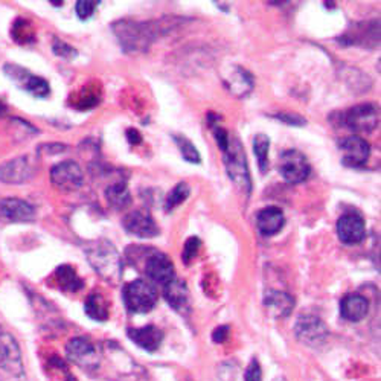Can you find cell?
<instances>
[{"label":"cell","instance_id":"18","mask_svg":"<svg viewBox=\"0 0 381 381\" xmlns=\"http://www.w3.org/2000/svg\"><path fill=\"white\" fill-rule=\"evenodd\" d=\"M264 307L272 317L284 319L291 314L294 308V299L285 291L270 290L264 294Z\"/></svg>","mask_w":381,"mask_h":381},{"label":"cell","instance_id":"16","mask_svg":"<svg viewBox=\"0 0 381 381\" xmlns=\"http://www.w3.org/2000/svg\"><path fill=\"white\" fill-rule=\"evenodd\" d=\"M145 273L154 282L165 285L172 278H176V270L171 259L160 252H153L145 261Z\"/></svg>","mask_w":381,"mask_h":381},{"label":"cell","instance_id":"6","mask_svg":"<svg viewBox=\"0 0 381 381\" xmlns=\"http://www.w3.org/2000/svg\"><path fill=\"white\" fill-rule=\"evenodd\" d=\"M66 356L74 365L88 372H95L101 368L102 354L88 337H74L66 345Z\"/></svg>","mask_w":381,"mask_h":381},{"label":"cell","instance_id":"7","mask_svg":"<svg viewBox=\"0 0 381 381\" xmlns=\"http://www.w3.org/2000/svg\"><path fill=\"white\" fill-rule=\"evenodd\" d=\"M378 120L380 111L374 104H360L342 113V124L356 133H370Z\"/></svg>","mask_w":381,"mask_h":381},{"label":"cell","instance_id":"37","mask_svg":"<svg viewBox=\"0 0 381 381\" xmlns=\"http://www.w3.org/2000/svg\"><path fill=\"white\" fill-rule=\"evenodd\" d=\"M229 337V326H219L212 333V339L216 343H223Z\"/></svg>","mask_w":381,"mask_h":381},{"label":"cell","instance_id":"11","mask_svg":"<svg viewBox=\"0 0 381 381\" xmlns=\"http://www.w3.org/2000/svg\"><path fill=\"white\" fill-rule=\"evenodd\" d=\"M36 174V167L28 155H20L0 165V181L8 185H22Z\"/></svg>","mask_w":381,"mask_h":381},{"label":"cell","instance_id":"5","mask_svg":"<svg viewBox=\"0 0 381 381\" xmlns=\"http://www.w3.org/2000/svg\"><path fill=\"white\" fill-rule=\"evenodd\" d=\"M158 290L145 279H134L124 287V304L132 313H148L158 304Z\"/></svg>","mask_w":381,"mask_h":381},{"label":"cell","instance_id":"19","mask_svg":"<svg viewBox=\"0 0 381 381\" xmlns=\"http://www.w3.org/2000/svg\"><path fill=\"white\" fill-rule=\"evenodd\" d=\"M0 212L14 223L32 221L34 216H36V209H34L32 205L20 200V198H5V200L0 202Z\"/></svg>","mask_w":381,"mask_h":381},{"label":"cell","instance_id":"27","mask_svg":"<svg viewBox=\"0 0 381 381\" xmlns=\"http://www.w3.org/2000/svg\"><path fill=\"white\" fill-rule=\"evenodd\" d=\"M268 150H270V139H268V136L264 133L256 134L254 141V151L256 155L258 167L264 174L268 169Z\"/></svg>","mask_w":381,"mask_h":381},{"label":"cell","instance_id":"33","mask_svg":"<svg viewBox=\"0 0 381 381\" xmlns=\"http://www.w3.org/2000/svg\"><path fill=\"white\" fill-rule=\"evenodd\" d=\"M52 49H54V52L58 57H62L64 60H72V58H75L78 55V52L71 45H67V43L58 40V39L54 40Z\"/></svg>","mask_w":381,"mask_h":381},{"label":"cell","instance_id":"17","mask_svg":"<svg viewBox=\"0 0 381 381\" xmlns=\"http://www.w3.org/2000/svg\"><path fill=\"white\" fill-rule=\"evenodd\" d=\"M130 340H133L139 348L154 352L160 348L163 340V333L154 325H146L142 328H130L127 331Z\"/></svg>","mask_w":381,"mask_h":381},{"label":"cell","instance_id":"26","mask_svg":"<svg viewBox=\"0 0 381 381\" xmlns=\"http://www.w3.org/2000/svg\"><path fill=\"white\" fill-rule=\"evenodd\" d=\"M226 85L237 95V97H242V95L249 93L254 88L252 75L246 71H242L241 67H237L235 71L232 72L229 80L226 81Z\"/></svg>","mask_w":381,"mask_h":381},{"label":"cell","instance_id":"21","mask_svg":"<svg viewBox=\"0 0 381 381\" xmlns=\"http://www.w3.org/2000/svg\"><path fill=\"white\" fill-rule=\"evenodd\" d=\"M256 224H258V230L261 232V235L273 237L282 229V226L285 224L284 212L279 209V207H275V206L265 207V209H263L261 212H258Z\"/></svg>","mask_w":381,"mask_h":381},{"label":"cell","instance_id":"32","mask_svg":"<svg viewBox=\"0 0 381 381\" xmlns=\"http://www.w3.org/2000/svg\"><path fill=\"white\" fill-rule=\"evenodd\" d=\"M202 246V241L197 237H190L185 242V249H183V263L189 264L193 259L197 256L198 249Z\"/></svg>","mask_w":381,"mask_h":381},{"label":"cell","instance_id":"2","mask_svg":"<svg viewBox=\"0 0 381 381\" xmlns=\"http://www.w3.org/2000/svg\"><path fill=\"white\" fill-rule=\"evenodd\" d=\"M224 153V167H226L228 174L237 188L244 193L246 195H250V189H252V181H250V172L246 159V153L242 150V146L238 139L230 137L229 145L226 146Z\"/></svg>","mask_w":381,"mask_h":381},{"label":"cell","instance_id":"10","mask_svg":"<svg viewBox=\"0 0 381 381\" xmlns=\"http://www.w3.org/2000/svg\"><path fill=\"white\" fill-rule=\"evenodd\" d=\"M310 163L304 154L298 150H289L281 154L279 172L289 183H300L310 176Z\"/></svg>","mask_w":381,"mask_h":381},{"label":"cell","instance_id":"35","mask_svg":"<svg viewBox=\"0 0 381 381\" xmlns=\"http://www.w3.org/2000/svg\"><path fill=\"white\" fill-rule=\"evenodd\" d=\"M214 137H215L216 144H219L220 150H221V151L226 150V146L229 145V139H230L226 130L220 128V127H215V128H214Z\"/></svg>","mask_w":381,"mask_h":381},{"label":"cell","instance_id":"13","mask_svg":"<svg viewBox=\"0 0 381 381\" xmlns=\"http://www.w3.org/2000/svg\"><path fill=\"white\" fill-rule=\"evenodd\" d=\"M339 150L342 153V162L346 167H361L369 158L370 146L360 136L352 134L339 141Z\"/></svg>","mask_w":381,"mask_h":381},{"label":"cell","instance_id":"4","mask_svg":"<svg viewBox=\"0 0 381 381\" xmlns=\"http://www.w3.org/2000/svg\"><path fill=\"white\" fill-rule=\"evenodd\" d=\"M151 23H137L123 20L113 25V31L120 45L127 50H141L148 48L155 32Z\"/></svg>","mask_w":381,"mask_h":381},{"label":"cell","instance_id":"23","mask_svg":"<svg viewBox=\"0 0 381 381\" xmlns=\"http://www.w3.org/2000/svg\"><path fill=\"white\" fill-rule=\"evenodd\" d=\"M55 279L58 287L63 291L69 293H76L84 287V282L76 275L75 268L72 265H60L55 270Z\"/></svg>","mask_w":381,"mask_h":381},{"label":"cell","instance_id":"25","mask_svg":"<svg viewBox=\"0 0 381 381\" xmlns=\"http://www.w3.org/2000/svg\"><path fill=\"white\" fill-rule=\"evenodd\" d=\"M84 310H85V314H88L90 319L97 320V322H106L110 314L109 302L99 293L90 294L88 300H85Z\"/></svg>","mask_w":381,"mask_h":381},{"label":"cell","instance_id":"3","mask_svg":"<svg viewBox=\"0 0 381 381\" xmlns=\"http://www.w3.org/2000/svg\"><path fill=\"white\" fill-rule=\"evenodd\" d=\"M0 381H26L20 346L8 333L0 335Z\"/></svg>","mask_w":381,"mask_h":381},{"label":"cell","instance_id":"15","mask_svg":"<svg viewBox=\"0 0 381 381\" xmlns=\"http://www.w3.org/2000/svg\"><path fill=\"white\" fill-rule=\"evenodd\" d=\"M365 221L359 214L342 215L337 221V235L345 244H359L365 238Z\"/></svg>","mask_w":381,"mask_h":381},{"label":"cell","instance_id":"12","mask_svg":"<svg viewBox=\"0 0 381 381\" xmlns=\"http://www.w3.org/2000/svg\"><path fill=\"white\" fill-rule=\"evenodd\" d=\"M5 74L14 80L17 84L23 88L26 92L34 95L37 98H46L50 93L49 83L45 78L32 75L28 71H25L23 67L14 66V64H6L5 66Z\"/></svg>","mask_w":381,"mask_h":381},{"label":"cell","instance_id":"9","mask_svg":"<svg viewBox=\"0 0 381 381\" xmlns=\"http://www.w3.org/2000/svg\"><path fill=\"white\" fill-rule=\"evenodd\" d=\"M50 181L57 189L63 193H74L83 186V169L74 160L60 162L50 169Z\"/></svg>","mask_w":381,"mask_h":381},{"label":"cell","instance_id":"29","mask_svg":"<svg viewBox=\"0 0 381 381\" xmlns=\"http://www.w3.org/2000/svg\"><path fill=\"white\" fill-rule=\"evenodd\" d=\"M189 197V186L185 183V181H180V183L171 189V193L167 197V211H172L174 207L183 203L186 198Z\"/></svg>","mask_w":381,"mask_h":381},{"label":"cell","instance_id":"20","mask_svg":"<svg viewBox=\"0 0 381 381\" xmlns=\"http://www.w3.org/2000/svg\"><path fill=\"white\" fill-rule=\"evenodd\" d=\"M163 296H165L168 304L180 313H183L189 307L188 285L183 279H179L177 276L163 285Z\"/></svg>","mask_w":381,"mask_h":381},{"label":"cell","instance_id":"38","mask_svg":"<svg viewBox=\"0 0 381 381\" xmlns=\"http://www.w3.org/2000/svg\"><path fill=\"white\" fill-rule=\"evenodd\" d=\"M127 139H128V142L132 144V145H137V144H139L142 141V137H141L139 133L136 132L134 128H130L128 132H127Z\"/></svg>","mask_w":381,"mask_h":381},{"label":"cell","instance_id":"22","mask_svg":"<svg viewBox=\"0 0 381 381\" xmlns=\"http://www.w3.org/2000/svg\"><path fill=\"white\" fill-rule=\"evenodd\" d=\"M369 311V300L361 294H348L340 302V314L349 322H360Z\"/></svg>","mask_w":381,"mask_h":381},{"label":"cell","instance_id":"28","mask_svg":"<svg viewBox=\"0 0 381 381\" xmlns=\"http://www.w3.org/2000/svg\"><path fill=\"white\" fill-rule=\"evenodd\" d=\"M172 139H174V142L179 146V150L181 153V155H183L185 160H188L190 163H200L202 162L200 153H198L195 145L189 139H186V137H183V136H172Z\"/></svg>","mask_w":381,"mask_h":381},{"label":"cell","instance_id":"24","mask_svg":"<svg viewBox=\"0 0 381 381\" xmlns=\"http://www.w3.org/2000/svg\"><path fill=\"white\" fill-rule=\"evenodd\" d=\"M107 203L113 207L115 211H123L132 205V194L125 183H113L106 189Z\"/></svg>","mask_w":381,"mask_h":381},{"label":"cell","instance_id":"31","mask_svg":"<svg viewBox=\"0 0 381 381\" xmlns=\"http://www.w3.org/2000/svg\"><path fill=\"white\" fill-rule=\"evenodd\" d=\"M98 2H89V0H80V2H76L75 5V11L76 15L80 17L81 20H88L93 15L95 10L98 8Z\"/></svg>","mask_w":381,"mask_h":381},{"label":"cell","instance_id":"8","mask_svg":"<svg viewBox=\"0 0 381 381\" xmlns=\"http://www.w3.org/2000/svg\"><path fill=\"white\" fill-rule=\"evenodd\" d=\"M298 340L310 348H317L328 339V328L317 316L300 314L294 325Z\"/></svg>","mask_w":381,"mask_h":381},{"label":"cell","instance_id":"30","mask_svg":"<svg viewBox=\"0 0 381 381\" xmlns=\"http://www.w3.org/2000/svg\"><path fill=\"white\" fill-rule=\"evenodd\" d=\"M13 37L15 41L19 43H31L34 41V31L29 22H26L23 19H19L14 26H13Z\"/></svg>","mask_w":381,"mask_h":381},{"label":"cell","instance_id":"39","mask_svg":"<svg viewBox=\"0 0 381 381\" xmlns=\"http://www.w3.org/2000/svg\"><path fill=\"white\" fill-rule=\"evenodd\" d=\"M275 381H287L284 377H278V378H275Z\"/></svg>","mask_w":381,"mask_h":381},{"label":"cell","instance_id":"34","mask_svg":"<svg viewBox=\"0 0 381 381\" xmlns=\"http://www.w3.org/2000/svg\"><path fill=\"white\" fill-rule=\"evenodd\" d=\"M244 381H263V370L256 359L250 361V365L247 366L246 374H244Z\"/></svg>","mask_w":381,"mask_h":381},{"label":"cell","instance_id":"14","mask_svg":"<svg viewBox=\"0 0 381 381\" xmlns=\"http://www.w3.org/2000/svg\"><path fill=\"white\" fill-rule=\"evenodd\" d=\"M123 224L128 233L137 238H154L159 233L158 224H155L153 216L145 211L130 212Z\"/></svg>","mask_w":381,"mask_h":381},{"label":"cell","instance_id":"41","mask_svg":"<svg viewBox=\"0 0 381 381\" xmlns=\"http://www.w3.org/2000/svg\"><path fill=\"white\" fill-rule=\"evenodd\" d=\"M2 333H4V331H2V326H0V335H2Z\"/></svg>","mask_w":381,"mask_h":381},{"label":"cell","instance_id":"1","mask_svg":"<svg viewBox=\"0 0 381 381\" xmlns=\"http://www.w3.org/2000/svg\"><path fill=\"white\" fill-rule=\"evenodd\" d=\"M85 256H88V261L93 267V270L106 282L116 285L123 278L120 256L110 241L98 240L89 242L85 246Z\"/></svg>","mask_w":381,"mask_h":381},{"label":"cell","instance_id":"40","mask_svg":"<svg viewBox=\"0 0 381 381\" xmlns=\"http://www.w3.org/2000/svg\"><path fill=\"white\" fill-rule=\"evenodd\" d=\"M5 110V107H4V104L2 102H0V113H2V111Z\"/></svg>","mask_w":381,"mask_h":381},{"label":"cell","instance_id":"36","mask_svg":"<svg viewBox=\"0 0 381 381\" xmlns=\"http://www.w3.org/2000/svg\"><path fill=\"white\" fill-rule=\"evenodd\" d=\"M275 118H278L281 123L290 124V125H305V119L300 118L298 115H289V113H282V115H276Z\"/></svg>","mask_w":381,"mask_h":381}]
</instances>
